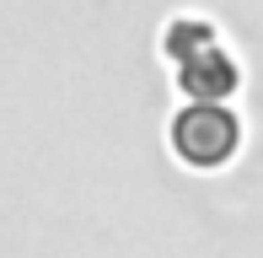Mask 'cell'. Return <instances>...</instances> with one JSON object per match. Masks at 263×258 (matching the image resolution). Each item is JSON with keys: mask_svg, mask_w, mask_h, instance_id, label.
<instances>
[{"mask_svg": "<svg viewBox=\"0 0 263 258\" xmlns=\"http://www.w3.org/2000/svg\"><path fill=\"white\" fill-rule=\"evenodd\" d=\"M166 60L177 65V81H183V91H194L199 102H215L226 97V91L236 86V65L220 54V43H215L210 27H194V22H183V27H166Z\"/></svg>", "mask_w": 263, "mask_h": 258, "instance_id": "1", "label": "cell"}, {"mask_svg": "<svg viewBox=\"0 0 263 258\" xmlns=\"http://www.w3.org/2000/svg\"><path fill=\"white\" fill-rule=\"evenodd\" d=\"M236 119L226 108H215V102H194V108H183L172 119V151L188 161V167L210 172V167H226L236 151Z\"/></svg>", "mask_w": 263, "mask_h": 258, "instance_id": "2", "label": "cell"}]
</instances>
